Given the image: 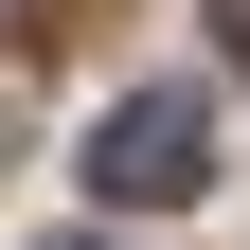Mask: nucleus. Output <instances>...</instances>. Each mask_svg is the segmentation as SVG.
Here are the masks:
<instances>
[{
    "mask_svg": "<svg viewBox=\"0 0 250 250\" xmlns=\"http://www.w3.org/2000/svg\"><path fill=\"white\" fill-rule=\"evenodd\" d=\"M232 54H250V0H232Z\"/></svg>",
    "mask_w": 250,
    "mask_h": 250,
    "instance_id": "nucleus-2",
    "label": "nucleus"
},
{
    "mask_svg": "<svg viewBox=\"0 0 250 250\" xmlns=\"http://www.w3.org/2000/svg\"><path fill=\"white\" fill-rule=\"evenodd\" d=\"M89 197H107V214H179V197H214V107H197V89H125V107L89 125Z\"/></svg>",
    "mask_w": 250,
    "mask_h": 250,
    "instance_id": "nucleus-1",
    "label": "nucleus"
}]
</instances>
